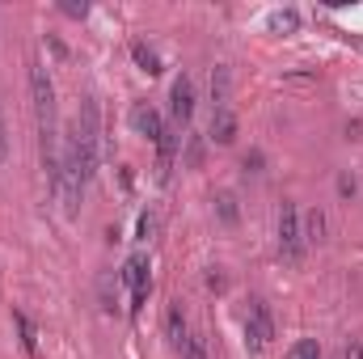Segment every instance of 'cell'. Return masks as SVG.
<instances>
[{"instance_id": "1", "label": "cell", "mask_w": 363, "mask_h": 359, "mask_svg": "<svg viewBox=\"0 0 363 359\" xmlns=\"http://www.w3.org/2000/svg\"><path fill=\"white\" fill-rule=\"evenodd\" d=\"M30 97L38 114V136H55V85L38 60H30Z\"/></svg>"}, {"instance_id": "2", "label": "cell", "mask_w": 363, "mask_h": 359, "mask_svg": "<svg viewBox=\"0 0 363 359\" xmlns=\"http://www.w3.org/2000/svg\"><path fill=\"white\" fill-rule=\"evenodd\" d=\"M304 220H300V207L296 203H283V211H279V254L287 258V263H300L304 258Z\"/></svg>"}, {"instance_id": "3", "label": "cell", "mask_w": 363, "mask_h": 359, "mask_svg": "<svg viewBox=\"0 0 363 359\" xmlns=\"http://www.w3.org/2000/svg\"><path fill=\"white\" fill-rule=\"evenodd\" d=\"M271 338H274L271 309H267L262 300H254V304H250V317H245V347H250L254 355H262V351L271 347Z\"/></svg>"}, {"instance_id": "4", "label": "cell", "mask_w": 363, "mask_h": 359, "mask_svg": "<svg viewBox=\"0 0 363 359\" xmlns=\"http://www.w3.org/2000/svg\"><path fill=\"white\" fill-rule=\"evenodd\" d=\"M123 283L131 287V309H140L144 300H148V263L135 254V258H127V267H123Z\"/></svg>"}, {"instance_id": "5", "label": "cell", "mask_w": 363, "mask_h": 359, "mask_svg": "<svg viewBox=\"0 0 363 359\" xmlns=\"http://www.w3.org/2000/svg\"><path fill=\"white\" fill-rule=\"evenodd\" d=\"M131 127H135L140 136H148V140H161V136H165V118H161L157 106H148V101H135V106H131Z\"/></svg>"}, {"instance_id": "6", "label": "cell", "mask_w": 363, "mask_h": 359, "mask_svg": "<svg viewBox=\"0 0 363 359\" xmlns=\"http://www.w3.org/2000/svg\"><path fill=\"white\" fill-rule=\"evenodd\" d=\"M169 114L178 123H190V114H194V85H190V77L174 81V89H169Z\"/></svg>"}, {"instance_id": "7", "label": "cell", "mask_w": 363, "mask_h": 359, "mask_svg": "<svg viewBox=\"0 0 363 359\" xmlns=\"http://www.w3.org/2000/svg\"><path fill=\"white\" fill-rule=\"evenodd\" d=\"M165 338L174 343V347H186V338H190V326H186V309H182V300H174L169 309H165Z\"/></svg>"}, {"instance_id": "8", "label": "cell", "mask_w": 363, "mask_h": 359, "mask_svg": "<svg viewBox=\"0 0 363 359\" xmlns=\"http://www.w3.org/2000/svg\"><path fill=\"white\" fill-rule=\"evenodd\" d=\"M216 144H233L237 140V114L224 106V110H211V131H207Z\"/></svg>"}, {"instance_id": "9", "label": "cell", "mask_w": 363, "mask_h": 359, "mask_svg": "<svg viewBox=\"0 0 363 359\" xmlns=\"http://www.w3.org/2000/svg\"><path fill=\"white\" fill-rule=\"evenodd\" d=\"M178 131H169V127H165V136H161V140H157V174H161V178H169V170H174V161H178Z\"/></svg>"}, {"instance_id": "10", "label": "cell", "mask_w": 363, "mask_h": 359, "mask_svg": "<svg viewBox=\"0 0 363 359\" xmlns=\"http://www.w3.org/2000/svg\"><path fill=\"white\" fill-rule=\"evenodd\" d=\"M228 89H233V77H228L224 64H216L211 68V110H224L228 106Z\"/></svg>"}, {"instance_id": "11", "label": "cell", "mask_w": 363, "mask_h": 359, "mask_svg": "<svg viewBox=\"0 0 363 359\" xmlns=\"http://www.w3.org/2000/svg\"><path fill=\"white\" fill-rule=\"evenodd\" d=\"M131 60L140 64V72H148V77H157L161 72V60H157V51L148 47V43H131Z\"/></svg>"}, {"instance_id": "12", "label": "cell", "mask_w": 363, "mask_h": 359, "mask_svg": "<svg viewBox=\"0 0 363 359\" xmlns=\"http://www.w3.org/2000/svg\"><path fill=\"white\" fill-rule=\"evenodd\" d=\"M13 321H17V334H21V347H26V355H38V326H34L26 313H13Z\"/></svg>"}, {"instance_id": "13", "label": "cell", "mask_w": 363, "mask_h": 359, "mask_svg": "<svg viewBox=\"0 0 363 359\" xmlns=\"http://www.w3.org/2000/svg\"><path fill=\"white\" fill-rule=\"evenodd\" d=\"M325 228H330V224H325V211H308V216H304V241H313V245L325 241Z\"/></svg>"}, {"instance_id": "14", "label": "cell", "mask_w": 363, "mask_h": 359, "mask_svg": "<svg viewBox=\"0 0 363 359\" xmlns=\"http://www.w3.org/2000/svg\"><path fill=\"white\" fill-rule=\"evenodd\" d=\"M216 216H220L224 224H237V220H241V207H237V199H233V194H220V199H216Z\"/></svg>"}, {"instance_id": "15", "label": "cell", "mask_w": 363, "mask_h": 359, "mask_svg": "<svg viewBox=\"0 0 363 359\" xmlns=\"http://www.w3.org/2000/svg\"><path fill=\"white\" fill-rule=\"evenodd\" d=\"M287 359H321V343H317V338H300V343L287 351Z\"/></svg>"}, {"instance_id": "16", "label": "cell", "mask_w": 363, "mask_h": 359, "mask_svg": "<svg viewBox=\"0 0 363 359\" xmlns=\"http://www.w3.org/2000/svg\"><path fill=\"white\" fill-rule=\"evenodd\" d=\"M182 359H207V338L203 334H190L186 347H182Z\"/></svg>"}, {"instance_id": "17", "label": "cell", "mask_w": 363, "mask_h": 359, "mask_svg": "<svg viewBox=\"0 0 363 359\" xmlns=\"http://www.w3.org/2000/svg\"><path fill=\"white\" fill-rule=\"evenodd\" d=\"M296 26H300V17H296L291 9H283V13H274L271 17V30H279V34H291Z\"/></svg>"}, {"instance_id": "18", "label": "cell", "mask_w": 363, "mask_h": 359, "mask_svg": "<svg viewBox=\"0 0 363 359\" xmlns=\"http://www.w3.org/2000/svg\"><path fill=\"white\" fill-rule=\"evenodd\" d=\"M186 165H203V136H190V144H186Z\"/></svg>"}, {"instance_id": "19", "label": "cell", "mask_w": 363, "mask_h": 359, "mask_svg": "<svg viewBox=\"0 0 363 359\" xmlns=\"http://www.w3.org/2000/svg\"><path fill=\"white\" fill-rule=\"evenodd\" d=\"M355 190H359V182L351 178V174H342V178H338V194H342V199H351Z\"/></svg>"}, {"instance_id": "20", "label": "cell", "mask_w": 363, "mask_h": 359, "mask_svg": "<svg viewBox=\"0 0 363 359\" xmlns=\"http://www.w3.org/2000/svg\"><path fill=\"white\" fill-rule=\"evenodd\" d=\"M60 13H68V17H85V13H89V4H77V0H64V4H60Z\"/></svg>"}, {"instance_id": "21", "label": "cell", "mask_w": 363, "mask_h": 359, "mask_svg": "<svg viewBox=\"0 0 363 359\" xmlns=\"http://www.w3.org/2000/svg\"><path fill=\"white\" fill-rule=\"evenodd\" d=\"M152 228H157V216H152V211H144V216H140V237L148 241V237H152Z\"/></svg>"}, {"instance_id": "22", "label": "cell", "mask_w": 363, "mask_h": 359, "mask_svg": "<svg viewBox=\"0 0 363 359\" xmlns=\"http://www.w3.org/2000/svg\"><path fill=\"white\" fill-rule=\"evenodd\" d=\"M9 161V123H4V114H0V165Z\"/></svg>"}, {"instance_id": "23", "label": "cell", "mask_w": 363, "mask_h": 359, "mask_svg": "<svg viewBox=\"0 0 363 359\" xmlns=\"http://www.w3.org/2000/svg\"><path fill=\"white\" fill-rule=\"evenodd\" d=\"M262 161H267L262 153H250V157H245V174H262Z\"/></svg>"}, {"instance_id": "24", "label": "cell", "mask_w": 363, "mask_h": 359, "mask_svg": "<svg viewBox=\"0 0 363 359\" xmlns=\"http://www.w3.org/2000/svg\"><path fill=\"white\" fill-rule=\"evenodd\" d=\"M342 359H363V343L359 338H351V343L342 347Z\"/></svg>"}]
</instances>
